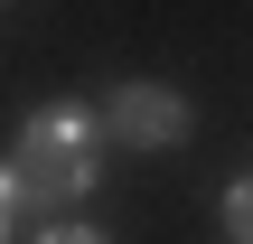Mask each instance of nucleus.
I'll list each match as a JSON object with an SVG mask.
<instances>
[{"label": "nucleus", "instance_id": "1", "mask_svg": "<svg viewBox=\"0 0 253 244\" xmlns=\"http://www.w3.org/2000/svg\"><path fill=\"white\" fill-rule=\"evenodd\" d=\"M94 179V122L84 113H38L19 132V188L28 197H75Z\"/></svg>", "mask_w": 253, "mask_h": 244}, {"label": "nucleus", "instance_id": "2", "mask_svg": "<svg viewBox=\"0 0 253 244\" xmlns=\"http://www.w3.org/2000/svg\"><path fill=\"white\" fill-rule=\"evenodd\" d=\"M113 132L141 141V150H169V141H188V103L169 85H122L113 94Z\"/></svg>", "mask_w": 253, "mask_h": 244}, {"label": "nucleus", "instance_id": "3", "mask_svg": "<svg viewBox=\"0 0 253 244\" xmlns=\"http://www.w3.org/2000/svg\"><path fill=\"white\" fill-rule=\"evenodd\" d=\"M225 235L253 244V179H244V188H225Z\"/></svg>", "mask_w": 253, "mask_h": 244}, {"label": "nucleus", "instance_id": "4", "mask_svg": "<svg viewBox=\"0 0 253 244\" xmlns=\"http://www.w3.org/2000/svg\"><path fill=\"white\" fill-rule=\"evenodd\" d=\"M47 244H103L94 226H47Z\"/></svg>", "mask_w": 253, "mask_h": 244}, {"label": "nucleus", "instance_id": "5", "mask_svg": "<svg viewBox=\"0 0 253 244\" xmlns=\"http://www.w3.org/2000/svg\"><path fill=\"white\" fill-rule=\"evenodd\" d=\"M9 197H19V179H0V216H9Z\"/></svg>", "mask_w": 253, "mask_h": 244}]
</instances>
